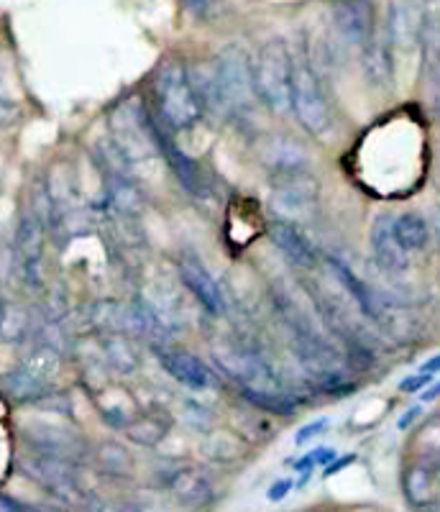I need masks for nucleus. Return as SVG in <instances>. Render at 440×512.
Masks as SVG:
<instances>
[{"label": "nucleus", "mask_w": 440, "mask_h": 512, "mask_svg": "<svg viewBox=\"0 0 440 512\" xmlns=\"http://www.w3.org/2000/svg\"><path fill=\"white\" fill-rule=\"evenodd\" d=\"M213 356L218 361V367L241 384L246 400L254 402L256 408L282 415L292 413L295 405H292L290 395L282 390L279 379L274 377L272 369L259 356L249 354V351L233 349V346H218Z\"/></svg>", "instance_id": "obj_1"}, {"label": "nucleus", "mask_w": 440, "mask_h": 512, "mask_svg": "<svg viewBox=\"0 0 440 512\" xmlns=\"http://www.w3.org/2000/svg\"><path fill=\"white\" fill-rule=\"evenodd\" d=\"M154 93H157L162 121L174 131L190 128L203 116V105L192 90L190 75L182 62H164L154 77Z\"/></svg>", "instance_id": "obj_2"}, {"label": "nucleus", "mask_w": 440, "mask_h": 512, "mask_svg": "<svg viewBox=\"0 0 440 512\" xmlns=\"http://www.w3.org/2000/svg\"><path fill=\"white\" fill-rule=\"evenodd\" d=\"M254 85L269 111L277 116L292 111V57L282 39H272L261 47L254 64Z\"/></svg>", "instance_id": "obj_3"}, {"label": "nucleus", "mask_w": 440, "mask_h": 512, "mask_svg": "<svg viewBox=\"0 0 440 512\" xmlns=\"http://www.w3.org/2000/svg\"><path fill=\"white\" fill-rule=\"evenodd\" d=\"M113 149L126 164L144 162L159 152L154 139V116L144 108L141 98H128L118 105L113 116Z\"/></svg>", "instance_id": "obj_4"}, {"label": "nucleus", "mask_w": 440, "mask_h": 512, "mask_svg": "<svg viewBox=\"0 0 440 512\" xmlns=\"http://www.w3.org/2000/svg\"><path fill=\"white\" fill-rule=\"evenodd\" d=\"M292 111L307 134L325 136L333 128L328 98L323 93L318 72L307 59H292Z\"/></svg>", "instance_id": "obj_5"}, {"label": "nucleus", "mask_w": 440, "mask_h": 512, "mask_svg": "<svg viewBox=\"0 0 440 512\" xmlns=\"http://www.w3.org/2000/svg\"><path fill=\"white\" fill-rule=\"evenodd\" d=\"M320 182L305 167L277 172L272 182V208L282 221L295 223L318 205Z\"/></svg>", "instance_id": "obj_6"}, {"label": "nucleus", "mask_w": 440, "mask_h": 512, "mask_svg": "<svg viewBox=\"0 0 440 512\" xmlns=\"http://www.w3.org/2000/svg\"><path fill=\"white\" fill-rule=\"evenodd\" d=\"M215 77L223 90V98L231 105L233 111H251L256 95L254 85V64H251L249 54L238 44H228L223 52L215 57Z\"/></svg>", "instance_id": "obj_7"}, {"label": "nucleus", "mask_w": 440, "mask_h": 512, "mask_svg": "<svg viewBox=\"0 0 440 512\" xmlns=\"http://www.w3.org/2000/svg\"><path fill=\"white\" fill-rule=\"evenodd\" d=\"M21 472L26 477L34 479L36 484L52 492L54 497L64 502H82L85 500V489H82L80 474H77V464L70 461L52 459V456L41 454H29L18 461Z\"/></svg>", "instance_id": "obj_8"}, {"label": "nucleus", "mask_w": 440, "mask_h": 512, "mask_svg": "<svg viewBox=\"0 0 440 512\" xmlns=\"http://www.w3.org/2000/svg\"><path fill=\"white\" fill-rule=\"evenodd\" d=\"M330 18L338 39L348 47L364 49L377 34V13L371 0H333L330 3Z\"/></svg>", "instance_id": "obj_9"}, {"label": "nucleus", "mask_w": 440, "mask_h": 512, "mask_svg": "<svg viewBox=\"0 0 440 512\" xmlns=\"http://www.w3.org/2000/svg\"><path fill=\"white\" fill-rule=\"evenodd\" d=\"M425 6L423 0H389L387 11V41L392 49L410 52L425 36Z\"/></svg>", "instance_id": "obj_10"}, {"label": "nucleus", "mask_w": 440, "mask_h": 512, "mask_svg": "<svg viewBox=\"0 0 440 512\" xmlns=\"http://www.w3.org/2000/svg\"><path fill=\"white\" fill-rule=\"evenodd\" d=\"M44 231L47 223L36 216L34 210H24V216L18 221L16 233V256L24 272V280L29 285H41V262H44Z\"/></svg>", "instance_id": "obj_11"}, {"label": "nucleus", "mask_w": 440, "mask_h": 512, "mask_svg": "<svg viewBox=\"0 0 440 512\" xmlns=\"http://www.w3.org/2000/svg\"><path fill=\"white\" fill-rule=\"evenodd\" d=\"M24 438L34 454L52 456V459L70 461V464H77L85 456V443L80 441V436L62 425H29Z\"/></svg>", "instance_id": "obj_12"}, {"label": "nucleus", "mask_w": 440, "mask_h": 512, "mask_svg": "<svg viewBox=\"0 0 440 512\" xmlns=\"http://www.w3.org/2000/svg\"><path fill=\"white\" fill-rule=\"evenodd\" d=\"M371 251H374V259H377L379 267L384 272L400 274L410 267V254L402 249V244L397 241V233H394V216L392 213H379L371 223Z\"/></svg>", "instance_id": "obj_13"}, {"label": "nucleus", "mask_w": 440, "mask_h": 512, "mask_svg": "<svg viewBox=\"0 0 440 512\" xmlns=\"http://www.w3.org/2000/svg\"><path fill=\"white\" fill-rule=\"evenodd\" d=\"M164 126H167L164 121L162 123L154 121V139H157L159 154L167 159L169 167H172V172L177 175V180L185 185L187 192L203 195V192L208 190V185H205L203 169H200V164H197L195 159H190L185 152H180V149H177V144H174V136L169 134Z\"/></svg>", "instance_id": "obj_14"}, {"label": "nucleus", "mask_w": 440, "mask_h": 512, "mask_svg": "<svg viewBox=\"0 0 440 512\" xmlns=\"http://www.w3.org/2000/svg\"><path fill=\"white\" fill-rule=\"evenodd\" d=\"M180 277L190 287L192 295L197 297V303L203 305L210 315L226 313V295H223L220 285L213 280V274L203 264H197L195 259H182Z\"/></svg>", "instance_id": "obj_15"}, {"label": "nucleus", "mask_w": 440, "mask_h": 512, "mask_svg": "<svg viewBox=\"0 0 440 512\" xmlns=\"http://www.w3.org/2000/svg\"><path fill=\"white\" fill-rule=\"evenodd\" d=\"M269 236H272L274 246L282 251L297 269H315L318 264V251L310 244L305 233L295 226V223L287 221H274L269 226Z\"/></svg>", "instance_id": "obj_16"}, {"label": "nucleus", "mask_w": 440, "mask_h": 512, "mask_svg": "<svg viewBox=\"0 0 440 512\" xmlns=\"http://www.w3.org/2000/svg\"><path fill=\"white\" fill-rule=\"evenodd\" d=\"M167 489L172 492V497L182 505L200 507L208 505L213 500V484L205 474H200L192 466H185V469H177V472L169 474Z\"/></svg>", "instance_id": "obj_17"}, {"label": "nucleus", "mask_w": 440, "mask_h": 512, "mask_svg": "<svg viewBox=\"0 0 440 512\" xmlns=\"http://www.w3.org/2000/svg\"><path fill=\"white\" fill-rule=\"evenodd\" d=\"M162 367L167 369L169 377L190 387V390H208L210 384H213L210 369L197 356L187 354V351H164Z\"/></svg>", "instance_id": "obj_18"}, {"label": "nucleus", "mask_w": 440, "mask_h": 512, "mask_svg": "<svg viewBox=\"0 0 440 512\" xmlns=\"http://www.w3.org/2000/svg\"><path fill=\"white\" fill-rule=\"evenodd\" d=\"M361 67H364V75L369 77L371 85H377V88H389L392 85L394 59L387 36H371L369 44L361 49Z\"/></svg>", "instance_id": "obj_19"}, {"label": "nucleus", "mask_w": 440, "mask_h": 512, "mask_svg": "<svg viewBox=\"0 0 440 512\" xmlns=\"http://www.w3.org/2000/svg\"><path fill=\"white\" fill-rule=\"evenodd\" d=\"M438 472L428 464H412L402 477V492H405L407 502L412 507L428 505V502L438 500Z\"/></svg>", "instance_id": "obj_20"}, {"label": "nucleus", "mask_w": 440, "mask_h": 512, "mask_svg": "<svg viewBox=\"0 0 440 512\" xmlns=\"http://www.w3.org/2000/svg\"><path fill=\"white\" fill-rule=\"evenodd\" d=\"M394 233H397V241L402 244V249L407 254H415V251H423L430 244V226L420 213H402V216H394Z\"/></svg>", "instance_id": "obj_21"}, {"label": "nucleus", "mask_w": 440, "mask_h": 512, "mask_svg": "<svg viewBox=\"0 0 440 512\" xmlns=\"http://www.w3.org/2000/svg\"><path fill=\"white\" fill-rule=\"evenodd\" d=\"M100 349H103V359L110 369H116L118 374H131L139 367V359L134 354V346L121 333H108V336L100 341Z\"/></svg>", "instance_id": "obj_22"}, {"label": "nucleus", "mask_w": 440, "mask_h": 512, "mask_svg": "<svg viewBox=\"0 0 440 512\" xmlns=\"http://www.w3.org/2000/svg\"><path fill=\"white\" fill-rule=\"evenodd\" d=\"M29 333V310L21 303L0 297V341L16 344Z\"/></svg>", "instance_id": "obj_23"}, {"label": "nucleus", "mask_w": 440, "mask_h": 512, "mask_svg": "<svg viewBox=\"0 0 440 512\" xmlns=\"http://www.w3.org/2000/svg\"><path fill=\"white\" fill-rule=\"evenodd\" d=\"M98 464L103 472L113 474V477H126V474H131V469H134L128 451L118 446V443H103V446L98 448Z\"/></svg>", "instance_id": "obj_24"}, {"label": "nucleus", "mask_w": 440, "mask_h": 512, "mask_svg": "<svg viewBox=\"0 0 440 512\" xmlns=\"http://www.w3.org/2000/svg\"><path fill=\"white\" fill-rule=\"evenodd\" d=\"M128 438L134 443H141V446H154L164 438L167 433V423H162L159 418H151V415H144V418H134V423L126 428Z\"/></svg>", "instance_id": "obj_25"}, {"label": "nucleus", "mask_w": 440, "mask_h": 512, "mask_svg": "<svg viewBox=\"0 0 440 512\" xmlns=\"http://www.w3.org/2000/svg\"><path fill=\"white\" fill-rule=\"evenodd\" d=\"M185 8L197 18V21H208L215 16L220 8V0H185Z\"/></svg>", "instance_id": "obj_26"}, {"label": "nucleus", "mask_w": 440, "mask_h": 512, "mask_svg": "<svg viewBox=\"0 0 440 512\" xmlns=\"http://www.w3.org/2000/svg\"><path fill=\"white\" fill-rule=\"evenodd\" d=\"M325 428H328V420H315V423H310V425H305V428H300V431H297V436H295V443H307V441H313V438H318L320 433L325 431Z\"/></svg>", "instance_id": "obj_27"}, {"label": "nucleus", "mask_w": 440, "mask_h": 512, "mask_svg": "<svg viewBox=\"0 0 440 512\" xmlns=\"http://www.w3.org/2000/svg\"><path fill=\"white\" fill-rule=\"evenodd\" d=\"M430 379H433V374H417V377H410V379H405V382L400 384V390L402 392H417V390H423L425 384L430 382Z\"/></svg>", "instance_id": "obj_28"}, {"label": "nucleus", "mask_w": 440, "mask_h": 512, "mask_svg": "<svg viewBox=\"0 0 440 512\" xmlns=\"http://www.w3.org/2000/svg\"><path fill=\"white\" fill-rule=\"evenodd\" d=\"M290 489H292V479H279V482H274V487L269 489V500L272 502L284 500V497L290 495Z\"/></svg>", "instance_id": "obj_29"}, {"label": "nucleus", "mask_w": 440, "mask_h": 512, "mask_svg": "<svg viewBox=\"0 0 440 512\" xmlns=\"http://www.w3.org/2000/svg\"><path fill=\"white\" fill-rule=\"evenodd\" d=\"M310 461L315 464H330V461H336V451L333 448H318V451H313L310 454Z\"/></svg>", "instance_id": "obj_30"}, {"label": "nucleus", "mask_w": 440, "mask_h": 512, "mask_svg": "<svg viewBox=\"0 0 440 512\" xmlns=\"http://www.w3.org/2000/svg\"><path fill=\"white\" fill-rule=\"evenodd\" d=\"M0 512H31V510L26 505H21L18 500H13V497L0 495Z\"/></svg>", "instance_id": "obj_31"}, {"label": "nucleus", "mask_w": 440, "mask_h": 512, "mask_svg": "<svg viewBox=\"0 0 440 512\" xmlns=\"http://www.w3.org/2000/svg\"><path fill=\"white\" fill-rule=\"evenodd\" d=\"M420 413H423V410H420V408H410V410H407V413L400 418V423H397V428H400V431H407V428H410V425L415 423L417 418H420Z\"/></svg>", "instance_id": "obj_32"}, {"label": "nucleus", "mask_w": 440, "mask_h": 512, "mask_svg": "<svg viewBox=\"0 0 440 512\" xmlns=\"http://www.w3.org/2000/svg\"><path fill=\"white\" fill-rule=\"evenodd\" d=\"M13 118H16V111H13V105L6 103V100L0 98V126H6V123H11Z\"/></svg>", "instance_id": "obj_33"}, {"label": "nucleus", "mask_w": 440, "mask_h": 512, "mask_svg": "<svg viewBox=\"0 0 440 512\" xmlns=\"http://www.w3.org/2000/svg\"><path fill=\"white\" fill-rule=\"evenodd\" d=\"M423 374H438L440 372V356H435V359H430L428 364H423V369H420Z\"/></svg>", "instance_id": "obj_34"}, {"label": "nucleus", "mask_w": 440, "mask_h": 512, "mask_svg": "<svg viewBox=\"0 0 440 512\" xmlns=\"http://www.w3.org/2000/svg\"><path fill=\"white\" fill-rule=\"evenodd\" d=\"M415 512H440V500H433V502H428V505L415 507Z\"/></svg>", "instance_id": "obj_35"}, {"label": "nucleus", "mask_w": 440, "mask_h": 512, "mask_svg": "<svg viewBox=\"0 0 440 512\" xmlns=\"http://www.w3.org/2000/svg\"><path fill=\"white\" fill-rule=\"evenodd\" d=\"M351 461H354V456H348V459H341V461H336V464L330 466V469H328V472H325V474H333V472H338V469H343V466H348V464H351Z\"/></svg>", "instance_id": "obj_36"}, {"label": "nucleus", "mask_w": 440, "mask_h": 512, "mask_svg": "<svg viewBox=\"0 0 440 512\" xmlns=\"http://www.w3.org/2000/svg\"><path fill=\"white\" fill-rule=\"evenodd\" d=\"M438 395H440V382H438V384H433V387H430V390L425 392L423 400H425V402H430V400H435V397H438Z\"/></svg>", "instance_id": "obj_37"}, {"label": "nucleus", "mask_w": 440, "mask_h": 512, "mask_svg": "<svg viewBox=\"0 0 440 512\" xmlns=\"http://www.w3.org/2000/svg\"><path fill=\"white\" fill-rule=\"evenodd\" d=\"M435 108L440 111V82H438V93H435Z\"/></svg>", "instance_id": "obj_38"}, {"label": "nucleus", "mask_w": 440, "mask_h": 512, "mask_svg": "<svg viewBox=\"0 0 440 512\" xmlns=\"http://www.w3.org/2000/svg\"><path fill=\"white\" fill-rule=\"evenodd\" d=\"M126 512H134V510H126Z\"/></svg>", "instance_id": "obj_39"}]
</instances>
